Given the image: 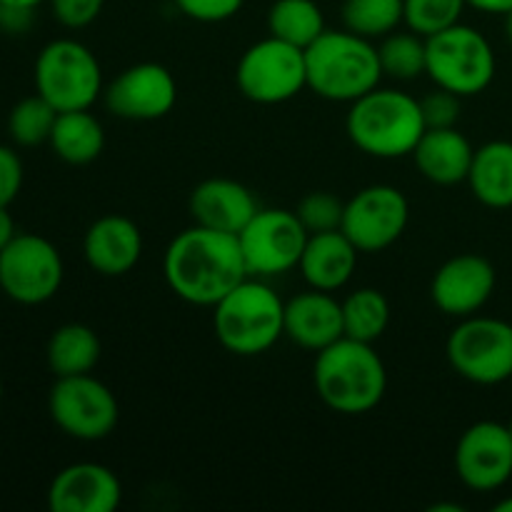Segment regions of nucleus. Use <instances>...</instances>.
I'll return each instance as SVG.
<instances>
[{
    "label": "nucleus",
    "mask_w": 512,
    "mask_h": 512,
    "mask_svg": "<svg viewBox=\"0 0 512 512\" xmlns=\"http://www.w3.org/2000/svg\"><path fill=\"white\" fill-rule=\"evenodd\" d=\"M163 273L180 300L203 308H213L250 278L238 235L203 225H193L170 240Z\"/></svg>",
    "instance_id": "1"
},
{
    "label": "nucleus",
    "mask_w": 512,
    "mask_h": 512,
    "mask_svg": "<svg viewBox=\"0 0 512 512\" xmlns=\"http://www.w3.org/2000/svg\"><path fill=\"white\" fill-rule=\"evenodd\" d=\"M318 398L340 415H363L378 408L388 390V370L373 343L340 338L323 348L313 365Z\"/></svg>",
    "instance_id": "2"
},
{
    "label": "nucleus",
    "mask_w": 512,
    "mask_h": 512,
    "mask_svg": "<svg viewBox=\"0 0 512 512\" xmlns=\"http://www.w3.org/2000/svg\"><path fill=\"white\" fill-rule=\"evenodd\" d=\"M348 138L373 158L393 160L413 155L425 133L420 100L395 88H375L353 100L345 120Z\"/></svg>",
    "instance_id": "3"
},
{
    "label": "nucleus",
    "mask_w": 512,
    "mask_h": 512,
    "mask_svg": "<svg viewBox=\"0 0 512 512\" xmlns=\"http://www.w3.org/2000/svg\"><path fill=\"white\" fill-rule=\"evenodd\" d=\"M308 88L333 103H353L375 90L383 78L373 40L350 30H325L305 48Z\"/></svg>",
    "instance_id": "4"
},
{
    "label": "nucleus",
    "mask_w": 512,
    "mask_h": 512,
    "mask_svg": "<svg viewBox=\"0 0 512 512\" xmlns=\"http://www.w3.org/2000/svg\"><path fill=\"white\" fill-rule=\"evenodd\" d=\"M215 338L240 358L263 355L285 335V303L263 280L245 278L213 305Z\"/></svg>",
    "instance_id": "5"
},
{
    "label": "nucleus",
    "mask_w": 512,
    "mask_h": 512,
    "mask_svg": "<svg viewBox=\"0 0 512 512\" xmlns=\"http://www.w3.org/2000/svg\"><path fill=\"white\" fill-rule=\"evenodd\" d=\"M425 73L460 98L483 93L495 78L493 45L470 25H450L425 38Z\"/></svg>",
    "instance_id": "6"
},
{
    "label": "nucleus",
    "mask_w": 512,
    "mask_h": 512,
    "mask_svg": "<svg viewBox=\"0 0 512 512\" xmlns=\"http://www.w3.org/2000/svg\"><path fill=\"white\" fill-rule=\"evenodd\" d=\"M35 93L58 113L93 108L103 95V70L93 50L73 38L45 45L35 60Z\"/></svg>",
    "instance_id": "7"
},
{
    "label": "nucleus",
    "mask_w": 512,
    "mask_h": 512,
    "mask_svg": "<svg viewBox=\"0 0 512 512\" xmlns=\"http://www.w3.org/2000/svg\"><path fill=\"white\" fill-rule=\"evenodd\" d=\"M235 83L253 103L278 105L293 100L300 90L308 88L305 50L268 35L250 45L238 60Z\"/></svg>",
    "instance_id": "8"
},
{
    "label": "nucleus",
    "mask_w": 512,
    "mask_h": 512,
    "mask_svg": "<svg viewBox=\"0 0 512 512\" xmlns=\"http://www.w3.org/2000/svg\"><path fill=\"white\" fill-rule=\"evenodd\" d=\"M445 353L460 378L475 385L505 383L512 380V325L470 315L450 333Z\"/></svg>",
    "instance_id": "9"
},
{
    "label": "nucleus",
    "mask_w": 512,
    "mask_h": 512,
    "mask_svg": "<svg viewBox=\"0 0 512 512\" xmlns=\"http://www.w3.org/2000/svg\"><path fill=\"white\" fill-rule=\"evenodd\" d=\"M63 258L48 238L18 233L0 250V290L13 303L43 305L63 285Z\"/></svg>",
    "instance_id": "10"
},
{
    "label": "nucleus",
    "mask_w": 512,
    "mask_h": 512,
    "mask_svg": "<svg viewBox=\"0 0 512 512\" xmlns=\"http://www.w3.org/2000/svg\"><path fill=\"white\" fill-rule=\"evenodd\" d=\"M48 413L65 435L85 443L108 438L120 418L113 390L90 373L55 378L48 395Z\"/></svg>",
    "instance_id": "11"
},
{
    "label": "nucleus",
    "mask_w": 512,
    "mask_h": 512,
    "mask_svg": "<svg viewBox=\"0 0 512 512\" xmlns=\"http://www.w3.org/2000/svg\"><path fill=\"white\" fill-rule=\"evenodd\" d=\"M308 235L295 210L260 208L238 233L248 273L273 278L298 268Z\"/></svg>",
    "instance_id": "12"
},
{
    "label": "nucleus",
    "mask_w": 512,
    "mask_h": 512,
    "mask_svg": "<svg viewBox=\"0 0 512 512\" xmlns=\"http://www.w3.org/2000/svg\"><path fill=\"white\" fill-rule=\"evenodd\" d=\"M410 205L393 185H370L345 203L343 230L360 253H380L398 243L408 228Z\"/></svg>",
    "instance_id": "13"
},
{
    "label": "nucleus",
    "mask_w": 512,
    "mask_h": 512,
    "mask_svg": "<svg viewBox=\"0 0 512 512\" xmlns=\"http://www.w3.org/2000/svg\"><path fill=\"white\" fill-rule=\"evenodd\" d=\"M103 100L115 118L160 120L178 103V83L165 65L138 63L103 90Z\"/></svg>",
    "instance_id": "14"
},
{
    "label": "nucleus",
    "mask_w": 512,
    "mask_h": 512,
    "mask_svg": "<svg viewBox=\"0 0 512 512\" xmlns=\"http://www.w3.org/2000/svg\"><path fill=\"white\" fill-rule=\"evenodd\" d=\"M455 470L463 485L478 493L503 488L512 478V438L508 425L483 420L460 435Z\"/></svg>",
    "instance_id": "15"
},
{
    "label": "nucleus",
    "mask_w": 512,
    "mask_h": 512,
    "mask_svg": "<svg viewBox=\"0 0 512 512\" xmlns=\"http://www.w3.org/2000/svg\"><path fill=\"white\" fill-rule=\"evenodd\" d=\"M495 283L498 275L488 258L463 253L440 265L430 285V295L445 315L470 318L488 303L490 295L495 293Z\"/></svg>",
    "instance_id": "16"
},
{
    "label": "nucleus",
    "mask_w": 512,
    "mask_h": 512,
    "mask_svg": "<svg viewBox=\"0 0 512 512\" xmlns=\"http://www.w3.org/2000/svg\"><path fill=\"white\" fill-rule=\"evenodd\" d=\"M123 500L118 475L98 463H73L60 470L48 488L53 512H113Z\"/></svg>",
    "instance_id": "17"
},
{
    "label": "nucleus",
    "mask_w": 512,
    "mask_h": 512,
    "mask_svg": "<svg viewBox=\"0 0 512 512\" xmlns=\"http://www.w3.org/2000/svg\"><path fill=\"white\" fill-rule=\"evenodd\" d=\"M83 255L95 273L120 278L138 265L143 255V233L125 215H103L85 233Z\"/></svg>",
    "instance_id": "18"
},
{
    "label": "nucleus",
    "mask_w": 512,
    "mask_h": 512,
    "mask_svg": "<svg viewBox=\"0 0 512 512\" xmlns=\"http://www.w3.org/2000/svg\"><path fill=\"white\" fill-rule=\"evenodd\" d=\"M253 193L230 178H208L190 193V215L195 225L238 235L258 213Z\"/></svg>",
    "instance_id": "19"
},
{
    "label": "nucleus",
    "mask_w": 512,
    "mask_h": 512,
    "mask_svg": "<svg viewBox=\"0 0 512 512\" xmlns=\"http://www.w3.org/2000/svg\"><path fill=\"white\" fill-rule=\"evenodd\" d=\"M285 335L300 348L320 353L345 335L343 303L315 288L295 295L285 303Z\"/></svg>",
    "instance_id": "20"
},
{
    "label": "nucleus",
    "mask_w": 512,
    "mask_h": 512,
    "mask_svg": "<svg viewBox=\"0 0 512 512\" xmlns=\"http://www.w3.org/2000/svg\"><path fill=\"white\" fill-rule=\"evenodd\" d=\"M358 255L360 250L350 243L343 230L313 233L308 235L298 268L310 288L335 293L353 278L358 268Z\"/></svg>",
    "instance_id": "21"
},
{
    "label": "nucleus",
    "mask_w": 512,
    "mask_h": 512,
    "mask_svg": "<svg viewBox=\"0 0 512 512\" xmlns=\"http://www.w3.org/2000/svg\"><path fill=\"white\" fill-rule=\"evenodd\" d=\"M475 148L458 128H430L415 145L413 160L425 180L435 185H458L468 180Z\"/></svg>",
    "instance_id": "22"
},
{
    "label": "nucleus",
    "mask_w": 512,
    "mask_h": 512,
    "mask_svg": "<svg viewBox=\"0 0 512 512\" xmlns=\"http://www.w3.org/2000/svg\"><path fill=\"white\" fill-rule=\"evenodd\" d=\"M468 183L488 208H512V143L493 140L475 150Z\"/></svg>",
    "instance_id": "23"
},
{
    "label": "nucleus",
    "mask_w": 512,
    "mask_h": 512,
    "mask_svg": "<svg viewBox=\"0 0 512 512\" xmlns=\"http://www.w3.org/2000/svg\"><path fill=\"white\" fill-rule=\"evenodd\" d=\"M48 143L63 163L88 165L103 155V123H100L90 110H68V113H58V120H55Z\"/></svg>",
    "instance_id": "24"
},
{
    "label": "nucleus",
    "mask_w": 512,
    "mask_h": 512,
    "mask_svg": "<svg viewBox=\"0 0 512 512\" xmlns=\"http://www.w3.org/2000/svg\"><path fill=\"white\" fill-rule=\"evenodd\" d=\"M100 338L93 328L83 323L60 325L48 340V368L55 378H70V375H88L100 360Z\"/></svg>",
    "instance_id": "25"
},
{
    "label": "nucleus",
    "mask_w": 512,
    "mask_h": 512,
    "mask_svg": "<svg viewBox=\"0 0 512 512\" xmlns=\"http://www.w3.org/2000/svg\"><path fill=\"white\" fill-rule=\"evenodd\" d=\"M268 30L273 38L305 50L328 28L315 0H275L268 10Z\"/></svg>",
    "instance_id": "26"
},
{
    "label": "nucleus",
    "mask_w": 512,
    "mask_h": 512,
    "mask_svg": "<svg viewBox=\"0 0 512 512\" xmlns=\"http://www.w3.org/2000/svg\"><path fill=\"white\" fill-rule=\"evenodd\" d=\"M390 323V303L380 290L360 288L343 300L345 338L375 343Z\"/></svg>",
    "instance_id": "27"
},
{
    "label": "nucleus",
    "mask_w": 512,
    "mask_h": 512,
    "mask_svg": "<svg viewBox=\"0 0 512 512\" xmlns=\"http://www.w3.org/2000/svg\"><path fill=\"white\" fill-rule=\"evenodd\" d=\"M405 23L403 0H345L343 25L360 38L378 40Z\"/></svg>",
    "instance_id": "28"
},
{
    "label": "nucleus",
    "mask_w": 512,
    "mask_h": 512,
    "mask_svg": "<svg viewBox=\"0 0 512 512\" xmlns=\"http://www.w3.org/2000/svg\"><path fill=\"white\" fill-rule=\"evenodd\" d=\"M58 120V110L43 95H28L18 100L8 115V133L20 148H35L50 140L53 125Z\"/></svg>",
    "instance_id": "29"
},
{
    "label": "nucleus",
    "mask_w": 512,
    "mask_h": 512,
    "mask_svg": "<svg viewBox=\"0 0 512 512\" xmlns=\"http://www.w3.org/2000/svg\"><path fill=\"white\" fill-rule=\"evenodd\" d=\"M378 58L383 75L395 80H415L425 73V38L418 33H390L380 38Z\"/></svg>",
    "instance_id": "30"
},
{
    "label": "nucleus",
    "mask_w": 512,
    "mask_h": 512,
    "mask_svg": "<svg viewBox=\"0 0 512 512\" xmlns=\"http://www.w3.org/2000/svg\"><path fill=\"white\" fill-rule=\"evenodd\" d=\"M403 5L405 25L423 38L460 23V15L468 8L465 0H403Z\"/></svg>",
    "instance_id": "31"
},
{
    "label": "nucleus",
    "mask_w": 512,
    "mask_h": 512,
    "mask_svg": "<svg viewBox=\"0 0 512 512\" xmlns=\"http://www.w3.org/2000/svg\"><path fill=\"white\" fill-rule=\"evenodd\" d=\"M343 213L345 203L338 195L328 193V190L308 193L298 203V210H295V215H298L300 223H303V228L308 230L310 235L340 230V225H343Z\"/></svg>",
    "instance_id": "32"
},
{
    "label": "nucleus",
    "mask_w": 512,
    "mask_h": 512,
    "mask_svg": "<svg viewBox=\"0 0 512 512\" xmlns=\"http://www.w3.org/2000/svg\"><path fill=\"white\" fill-rule=\"evenodd\" d=\"M420 113H423L425 130L430 128H455L460 120V95L438 88L420 98Z\"/></svg>",
    "instance_id": "33"
},
{
    "label": "nucleus",
    "mask_w": 512,
    "mask_h": 512,
    "mask_svg": "<svg viewBox=\"0 0 512 512\" xmlns=\"http://www.w3.org/2000/svg\"><path fill=\"white\" fill-rule=\"evenodd\" d=\"M55 20L70 30L88 28L103 13L105 0H48Z\"/></svg>",
    "instance_id": "34"
},
{
    "label": "nucleus",
    "mask_w": 512,
    "mask_h": 512,
    "mask_svg": "<svg viewBox=\"0 0 512 512\" xmlns=\"http://www.w3.org/2000/svg\"><path fill=\"white\" fill-rule=\"evenodd\" d=\"M245 0H175L180 13L198 23H223L240 13Z\"/></svg>",
    "instance_id": "35"
},
{
    "label": "nucleus",
    "mask_w": 512,
    "mask_h": 512,
    "mask_svg": "<svg viewBox=\"0 0 512 512\" xmlns=\"http://www.w3.org/2000/svg\"><path fill=\"white\" fill-rule=\"evenodd\" d=\"M23 188V160L8 145H0V208H10Z\"/></svg>",
    "instance_id": "36"
},
{
    "label": "nucleus",
    "mask_w": 512,
    "mask_h": 512,
    "mask_svg": "<svg viewBox=\"0 0 512 512\" xmlns=\"http://www.w3.org/2000/svg\"><path fill=\"white\" fill-rule=\"evenodd\" d=\"M35 8H20V5H3V15H0V30L10 35L28 33L33 25Z\"/></svg>",
    "instance_id": "37"
},
{
    "label": "nucleus",
    "mask_w": 512,
    "mask_h": 512,
    "mask_svg": "<svg viewBox=\"0 0 512 512\" xmlns=\"http://www.w3.org/2000/svg\"><path fill=\"white\" fill-rule=\"evenodd\" d=\"M470 8L480 10V13H493V15H505L512 10V0H465Z\"/></svg>",
    "instance_id": "38"
},
{
    "label": "nucleus",
    "mask_w": 512,
    "mask_h": 512,
    "mask_svg": "<svg viewBox=\"0 0 512 512\" xmlns=\"http://www.w3.org/2000/svg\"><path fill=\"white\" fill-rule=\"evenodd\" d=\"M15 235H18V230H15L13 215L8 213V208H0V250H3Z\"/></svg>",
    "instance_id": "39"
},
{
    "label": "nucleus",
    "mask_w": 512,
    "mask_h": 512,
    "mask_svg": "<svg viewBox=\"0 0 512 512\" xmlns=\"http://www.w3.org/2000/svg\"><path fill=\"white\" fill-rule=\"evenodd\" d=\"M3 5H20V8H38V5L48 3V0H0Z\"/></svg>",
    "instance_id": "40"
},
{
    "label": "nucleus",
    "mask_w": 512,
    "mask_h": 512,
    "mask_svg": "<svg viewBox=\"0 0 512 512\" xmlns=\"http://www.w3.org/2000/svg\"><path fill=\"white\" fill-rule=\"evenodd\" d=\"M495 512H512V495H510V498L500 500V503L495 505Z\"/></svg>",
    "instance_id": "41"
},
{
    "label": "nucleus",
    "mask_w": 512,
    "mask_h": 512,
    "mask_svg": "<svg viewBox=\"0 0 512 512\" xmlns=\"http://www.w3.org/2000/svg\"><path fill=\"white\" fill-rule=\"evenodd\" d=\"M505 35H508V40L512 45V10L510 13H505Z\"/></svg>",
    "instance_id": "42"
},
{
    "label": "nucleus",
    "mask_w": 512,
    "mask_h": 512,
    "mask_svg": "<svg viewBox=\"0 0 512 512\" xmlns=\"http://www.w3.org/2000/svg\"><path fill=\"white\" fill-rule=\"evenodd\" d=\"M508 433H510V438H512V420H510V425H508Z\"/></svg>",
    "instance_id": "43"
},
{
    "label": "nucleus",
    "mask_w": 512,
    "mask_h": 512,
    "mask_svg": "<svg viewBox=\"0 0 512 512\" xmlns=\"http://www.w3.org/2000/svg\"><path fill=\"white\" fill-rule=\"evenodd\" d=\"M0 400H3V383H0Z\"/></svg>",
    "instance_id": "44"
},
{
    "label": "nucleus",
    "mask_w": 512,
    "mask_h": 512,
    "mask_svg": "<svg viewBox=\"0 0 512 512\" xmlns=\"http://www.w3.org/2000/svg\"><path fill=\"white\" fill-rule=\"evenodd\" d=\"M0 15H3V3H0Z\"/></svg>",
    "instance_id": "45"
}]
</instances>
